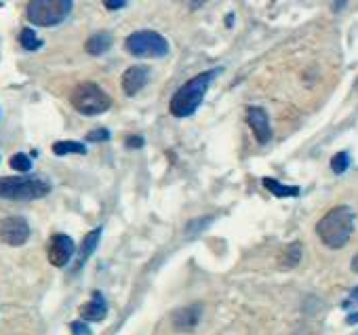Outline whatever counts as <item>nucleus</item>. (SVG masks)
<instances>
[{
    "instance_id": "nucleus-4",
    "label": "nucleus",
    "mask_w": 358,
    "mask_h": 335,
    "mask_svg": "<svg viewBox=\"0 0 358 335\" xmlns=\"http://www.w3.org/2000/svg\"><path fill=\"white\" fill-rule=\"evenodd\" d=\"M51 192V184L43 178H0V199L30 203L45 199Z\"/></svg>"
},
{
    "instance_id": "nucleus-27",
    "label": "nucleus",
    "mask_w": 358,
    "mask_h": 335,
    "mask_svg": "<svg viewBox=\"0 0 358 335\" xmlns=\"http://www.w3.org/2000/svg\"><path fill=\"white\" fill-rule=\"evenodd\" d=\"M186 3H188L190 9H201V7L207 3V0H186Z\"/></svg>"
},
{
    "instance_id": "nucleus-22",
    "label": "nucleus",
    "mask_w": 358,
    "mask_h": 335,
    "mask_svg": "<svg viewBox=\"0 0 358 335\" xmlns=\"http://www.w3.org/2000/svg\"><path fill=\"white\" fill-rule=\"evenodd\" d=\"M112 135H110V131L108 129H93V131H89L87 133V141H91V143H99V141H108Z\"/></svg>"
},
{
    "instance_id": "nucleus-7",
    "label": "nucleus",
    "mask_w": 358,
    "mask_h": 335,
    "mask_svg": "<svg viewBox=\"0 0 358 335\" xmlns=\"http://www.w3.org/2000/svg\"><path fill=\"white\" fill-rule=\"evenodd\" d=\"M30 224L22 215H11L0 222V241L9 247H22L30 238Z\"/></svg>"
},
{
    "instance_id": "nucleus-30",
    "label": "nucleus",
    "mask_w": 358,
    "mask_h": 335,
    "mask_svg": "<svg viewBox=\"0 0 358 335\" xmlns=\"http://www.w3.org/2000/svg\"><path fill=\"white\" fill-rule=\"evenodd\" d=\"M350 268H352V272H356V274H358V253L352 257V264H350Z\"/></svg>"
},
{
    "instance_id": "nucleus-15",
    "label": "nucleus",
    "mask_w": 358,
    "mask_h": 335,
    "mask_svg": "<svg viewBox=\"0 0 358 335\" xmlns=\"http://www.w3.org/2000/svg\"><path fill=\"white\" fill-rule=\"evenodd\" d=\"M301 255H303L301 243H289V245L280 251V255H278V266H280L282 270H291V268H295V266L301 262Z\"/></svg>"
},
{
    "instance_id": "nucleus-9",
    "label": "nucleus",
    "mask_w": 358,
    "mask_h": 335,
    "mask_svg": "<svg viewBox=\"0 0 358 335\" xmlns=\"http://www.w3.org/2000/svg\"><path fill=\"white\" fill-rule=\"evenodd\" d=\"M201 316H203V304H192V306L177 308L171 316V322L177 333H188L196 329V325L201 322Z\"/></svg>"
},
{
    "instance_id": "nucleus-14",
    "label": "nucleus",
    "mask_w": 358,
    "mask_h": 335,
    "mask_svg": "<svg viewBox=\"0 0 358 335\" xmlns=\"http://www.w3.org/2000/svg\"><path fill=\"white\" fill-rule=\"evenodd\" d=\"M85 49L89 55H103L112 49V34L110 32H95L93 36L87 38L85 43Z\"/></svg>"
},
{
    "instance_id": "nucleus-17",
    "label": "nucleus",
    "mask_w": 358,
    "mask_h": 335,
    "mask_svg": "<svg viewBox=\"0 0 358 335\" xmlns=\"http://www.w3.org/2000/svg\"><path fill=\"white\" fill-rule=\"evenodd\" d=\"M53 154L57 156H68V154H87V145L80 141H55L53 143Z\"/></svg>"
},
{
    "instance_id": "nucleus-29",
    "label": "nucleus",
    "mask_w": 358,
    "mask_h": 335,
    "mask_svg": "<svg viewBox=\"0 0 358 335\" xmlns=\"http://www.w3.org/2000/svg\"><path fill=\"white\" fill-rule=\"evenodd\" d=\"M345 322H348V325H356V322H358V310H356V312H352V314H348Z\"/></svg>"
},
{
    "instance_id": "nucleus-10",
    "label": "nucleus",
    "mask_w": 358,
    "mask_h": 335,
    "mask_svg": "<svg viewBox=\"0 0 358 335\" xmlns=\"http://www.w3.org/2000/svg\"><path fill=\"white\" fill-rule=\"evenodd\" d=\"M247 124L255 133L259 143H268L272 139V127H270V116L264 108L251 106L247 108Z\"/></svg>"
},
{
    "instance_id": "nucleus-23",
    "label": "nucleus",
    "mask_w": 358,
    "mask_h": 335,
    "mask_svg": "<svg viewBox=\"0 0 358 335\" xmlns=\"http://www.w3.org/2000/svg\"><path fill=\"white\" fill-rule=\"evenodd\" d=\"M70 331H72L74 335H93V329L87 325V320H74V322L70 325Z\"/></svg>"
},
{
    "instance_id": "nucleus-24",
    "label": "nucleus",
    "mask_w": 358,
    "mask_h": 335,
    "mask_svg": "<svg viewBox=\"0 0 358 335\" xmlns=\"http://www.w3.org/2000/svg\"><path fill=\"white\" fill-rule=\"evenodd\" d=\"M341 308H343V310H354V308H358V287L352 289V293L348 295V299H343Z\"/></svg>"
},
{
    "instance_id": "nucleus-25",
    "label": "nucleus",
    "mask_w": 358,
    "mask_h": 335,
    "mask_svg": "<svg viewBox=\"0 0 358 335\" xmlns=\"http://www.w3.org/2000/svg\"><path fill=\"white\" fill-rule=\"evenodd\" d=\"M127 3H129V0H103V7L108 11H118V9L127 7Z\"/></svg>"
},
{
    "instance_id": "nucleus-2",
    "label": "nucleus",
    "mask_w": 358,
    "mask_h": 335,
    "mask_svg": "<svg viewBox=\"0 0 358 335\" xmlns=\"http://www.w3.org/2000/svg\"><path fill=\"white\" fill-rule=\"evenodd\" d=\"M354 211L345 205L333 207L327 211L320 222L316 224V234L329 249H341L348 245L352 232H354Z\"/></svg>"
},
{
    "instance_id": "nucleus-20",
    "label": "nucleus",
    "mask_w": 358,
    "mask_h": 335,
    "mask_svg": "<svg viewBox=\"0 0 358 335\" xmlns=\"http://www.w3.org/2000/svg\"><path fill=\"white\" fill-rule=\"evenodd\" d=\"M11 166H13L15 171H20V173H28L32 169V158L28 154H24V152L13 154L11 156Z\"/></svg>"
},
{
    "instance_id": "nucleus-26",
    "label": "nucleus",
    "mask_w": 358,
    "mask_h": 335,
    "mask_svg": "<svg viewBox=\"0 0 358 335\" xmlns=\"http://www.w3.org/2000/svg\"><path fill=\"white\" fill-rule=\"evenodd\" d=\"M124 143H127V148L137 150V148H141V145H143V137H139V135H129V137L124 139Z\"/></svg>"
},
{
    "instance_id": "nucleus-19",
    "label": "nucleus",
    "mask_w": 358,
    "mask_h": 335,
    "mask_svg": "<svg viewBox=\"0 0 358 335\" xmlns=\"http://www.w3.org/2000/svg\"><path fill=\"white\" fill-rule=\"evenodd\" d=\"M348 166H350V156H348V152H337V154L331 158V171H333L335 176L345 173V171H348Z\"/></svg>"
},
{
    "instance_id": "nucleus-6",
    "label": "nucleus",
    "mask_w": 358,
    "mask_h": 335,
    "mask_svg": "<svg viewBox=\"0 0 358 335\" xmlns=\"http://www.w3.org/2000/svg\"><path fill=\"white\" fill-rule=\"evenodd\" d=\"M124 49L133 57H164L169 55V41L154 30H137L127 36Z\"/></svg>"
},
{
    "instance_id": "nucleus-1",
    "label": "nucleus",
    "mask_w": 358,
    "mask_h": 335,
    "mask_svg": "<svg viewBox=\"0 0 358 335\" xmlns=\"http://www.w3.org/2000/svg\"><path fill=\"white\" fill-rule=\"evenodd\" d=\"M220 74H222V68H213V70L201 72L194 78H190L188 83H184L182 87L175 91V95L171 97V104H169L171 114L175 118H188V116H192L201 108V104H203L209 87H211V83Z\"/></svg>"
},
{
    "instance_id": "nucleus-13",
    "label": "nucleus",
    "mask_w": 358,
    "mask_h": 335,
    "mask_svg": "<svg viewBox=\"0 0 358 335\" xmlns=\"http://www.w3.org/2000/svg\"><path fill=\"white\" fill-rule=\"evenodd\" d=\"M101 226L99 228H95L93 232H89L85 238H83V245H80V251H78V257H76V266H74V270H80L85 264H87V259L95 253V249H97V245H99V241H101Z\"/></svg>"
},
{
    "instance_id": "nucleus-11",
    "label": "nucleus",
    "mask_w": 358,
    "mask_h": 335,
    "mask_svg": "<svg viewBox=\"0 0 358 335\" xmlns=\"http://www.w3.org/2000/svg\"><path fill=\"white\" fill-rule=\"evenodd\" d=\"M150 74H152V70H150L148 66H131V68L124 70V74H122V91H124L129 97L137 95V93L148 85Z\"/></svg>"
},
{
    "instance_id": "nucleus-8",
    "label": "nucleus",
    "mask_w": 358,
    "mask_h": 335,
    "mask_svg": "<svg viewBox=\"0 0 358 335\" xmlns=\"http://www.w3.org/2000/svg\"><path fill=\"white\" fill-rule=\"evenodd\" d=\"M76 253V245L68 234H53L47 247V257L55 268H64Z\"/></svg>"
},
{
    "instance_id": "nucleus-18",
    "label": "nucleus",
    "mask_w": 358,
    "mask_h": 335,
    "mask_svg": "<svg viewBox=\"0 0 358 335\" xmlns=\"http://www.w3.org/2000/svg\"><path fill=\"white\" fill-rule=\"evenodd\" d=\"M20 43L26 51H38L43 47V41L36 36V32L32 28H24L22 34H20Z\"/></svg>"
},
{
    "instance_id": "nucleus-12",
    "label": "nucleus",
    "mask_w": 358,
    "mask_h": 335,
    "mask_svg": "<svg viewBox=\"0 0 358 335\" xmlns=\"http://www.w3.org/2000/svg\"><path fill=\"white\" fill-rule=\"evenodd\" d=\"M80 316L87 322H101L108 316V301H106V297L99 291H95L91 301L80 306Z\"/></svg>"
},
{
    "instance_id": "nucleus-28",
    "label": "nucleus",
    "mask_w": 358,
    "mask_h": 335,
    "mask_svg": "<svg viewBox=\"0 0 358 335\" xmlns=\"http://www.w3.org/2000/svg\"><path fill=\"white\" fill-rule=\"evenodd\" d=\"M345 3H348V0H335V3H333V11H335V13H339V11L345 7Z\"/></svg>"
},
{
    "instance_id": "nucleus-3",
    "label": "nucleus",
    "mask_w": 358,
    "mask_h": 335,
    "mask_svg": "<svg viewBox=\"0 0 358 335\" xmlns=\"http://www.w3.org/2000/svg\"><path fill=\"white\" fill-rule=\"evenodd\" d=\"M74 9V0H30L26 17L32 26L55 28L64 24Z\"/></svg>"
},
{
    "instance_id": "nucleus-5",
    "label": "nucleus",
    "mask_w": 358,
    "mask_h": 335,
    "mask_svg": "<svg viewBox=\"0 0 358 335\" xmlns=\"http://www.w3.org/2000/svg\"><path fill=\"white\" fill-rule=\"evenodd\" d=\"M70 101L83 116H99L112 108V97L97 83H80L74 87Z\"/></svg>"
},
{
    "instance_id": "nucleus-21",
    "label": "nucleus",
    "mask_w": 358,
    "mask_h": 335,
    "mask_svg": "<svg viewBox=\"0 0 358 335\" xmlns=\"http://www.w3.org/2000/svg\"><path fill=\"white\" fill-rule=\"evenodd\" d=\"M211 224V218H201V220H192L188 226H186V236H196L201 234L207 226Z\"/></svg>"
},
{
    "instance_id": "nucleus-16",
    "label": "nucleus",
    "mask_w": 358,
    "mask_h": 335,
    "mask_svg": "<svg viewBox=\"0 0 358 335\" xmlns=\"http://www.w3.org/2000/svg\"><path fill=\"white\" fill-rule=\"evenodd\" d=\"M264 188L268 192H272L274 197H278V199H287V197H297L299 194L297 186H285V184H280L278 180H272V178H264Z\"/></svg>"
}]
</instances>
